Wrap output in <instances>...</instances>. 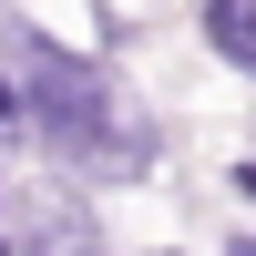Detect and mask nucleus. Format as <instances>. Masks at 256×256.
I'll return each mask as SVG.
<instances>
[{"instance_id": "1", "label": "nucleus", "mask_w": 256, "mask_h": 256, "mask_svg": "<svg viewBox=\"0 0 256 256\" xmlns=\"http://www.w3.org/2000/svg\"><path fill=\"white\" fill-rule=\"evenodd\" d=\"M31 113L52 134V154H82V164H144L154 154V134L123 113L113 82L82 72V62H62V52H41V41H31Z\"/></svg>"}, {"instance_id": "3", "label": "nucleus", "mask_w": 256, "mask_h": 256, "mask_svg": "<svg viewBox=\"0 0 256 256\" xmlns=\"http://www.w3.org/2000/svg\"><path fill=\"white\" fill-rule=\"evenodd\" d=\"M205 41H216L226 62L256 72V0H205Z\"/></svg>"}, {"instance_id": "2", "label": "nucleus", "mask_w": 256, "mask_h": 256, "mask_svg": "<svg viewBox=\"0 0 256 256\" xmlns=\"http://www.w3.org/2000/svg\"><path fill=\"white\" fill-rule=\"evenodd\" d=\"M31 256H102V246H92V216H82L72 195L41 205V216H31Z\"/></svg>"}]
</instances>
